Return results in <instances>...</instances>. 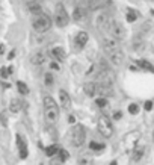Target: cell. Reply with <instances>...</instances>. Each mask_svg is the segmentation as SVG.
I'll use <instances>...</instances> for the list:
<instances>
[{"instance_id": "1", "label": "cell", "mask_w": 154, "mask_h": 165, "mask_svg": "<svg viewBox=\"0 0 154 165\" xmlns=\"http://www.w3.org/2000/svg\"><path fill=\"white\" fill-rule=\"evenodd\" d=\"M44 115H46V121L48 124H55L59 118V106L53 100L51 95L44 97Z\"/></svg>"}, {"instance_id": "2", "label": "cell", "mask_w": 154, "mask_h": 165, "mask_svg": "<svg viewBox=\"0 0 154 165\" xmlns=\"http://www.w3.org/2000/svg\"><path fill=\"white\" fill-rule=\"evenodd\" d=\"M113 80H115V74H113V71L110 70L104 62H101L100 70H98V74H97V82L101 83V85L112 86Z\"/></svg>"}, {"instance_id": "3", "label": "cell", "mask_w": 154, "mask_h": 165, "mask_svg": "<svg viewBox=\"0 0 154 165\" xmlns=\"http://www.w3.org/2000/svg\"><path fill=\"white\" fill-rule=\"evenodd\" d=\"M33 29H35L36 32H39V34H44V32H47L48 29L51 27V18L46 15V14H38V17H36L35 20H33Z\"/></svg>"}, {"instance_id": "4", "label": "cell", "mask_w": 154, "mask_h": 165, "mask_svg": "<svg viewBox=\"0 0 154 165\" xmlns=\"http://www.w3.org/2000/svg\"><path fill=\"white\" fill-rule=\"evenodd\" d=\"M97 129L98 132L104 136V138H110L112 133H113V126H112V121L106 117V115H101L98 118V123H97Z\"/></svg>"}, {"instance_id": "5", "label": "cell", "mask_w": 154, "mask_h": 165, "mask_svg": "<svg viewBox=\"0 0 154 165\" xmlns=\"http://www.w3.org/2000/svg\"><path fill=\"white\" fill-rule=\"evenodd\" d=\"M85 140H86L85 129H83L82 126H76V127L71 130V135H70V141H71V144L76 147V149H79V147H82L83 144H85Z\"/></svg>"}, {"instance_id": "6", "label": "cell", "mask_w": 154, "mask_h": 165, "mask_svg": "<svg viewBox=\"0 0 154 165\" xmlns=\"http://www.w3.org/2000/svg\"><path fill=\"white\" fill-rule=\"evenodd\" d=\"M55 21L59 27H65L68 21H70V15L65 9V6L62 3H58L56 5V12H55Z\"/></svg>"}, {"instance_id": "7", "label": "cell", "mask_w": 154, "mask_h": 165, "mask_svg": "<svg viewBox=\"0 0 154 165\" xmlns=\"http://www.w3.org/2000/svg\"><path fill=\"white\" fill-rule=\"evenodd\" d=\"M107 34L110 36H113L115 39H124L125 38V29H124V26L117 21V20H110V24H109V30H107Z\"/></svg>"}, {"instance_id": "8", "label": "cell", "mask_w": 154, "mask_h": 165, "mask_svg": "<svg viewBox=\"0 0 154 165\" xmlns=\"http://www.w3.org/2000/svg\"><path fill=\"white\" fill-rule=\"evenodd\" d=\"M110 20H112V18H110L107 14L101 12V14L97 17V21H95L97 27H98V30H100V32H103V34H107V30H109V24H110Z\"/></svg>"}, {"instance_id": "9", "label": "cell", "mask_w": 154, "mask_h": 165, "mask_svg": "<svg viewBox=\"0 0 154 165\" xmlns=\"http://www.w3.org/2000/svg\"><path fill=\"white\" fill-rule=\"evenodd\" d=\"M88 8H85L83 5H77L76 6V9H74V12H73V18L76 20V21H82L83 18L88 15Z\"/></svg>"}, {"instance_id": "10", "label": "cell", "mask_w": 154, "mask_h": 165, "mask_svg": "<svg viewBox=\"0 0 154 165\" xmlns=\"http://www.w3.org/2000/svg\"><path fill=\"white\" fill-rule=\"evenodd\" d=\"M24 5H26V8L29 9V11L32 12V14H41V3H39V0H24Z\"/></svg>"}, {"instance_id": "11", "label": "cell", "mask_w": 154, "mask_h": 165, "mask_svg": "<svg viewBox=\"0 0 154 165\" xmlns=\"http://www.w3.org/2000/svg\"><path fill=\"white\" fill-rule=\"evenodd\" d=\"M47 59H48V53H46V52H36L35 55H32L30 62L33 65H42Z\"/></svg>"}, {"instance_id": "12", "label": "cell", "mask_w": 154, "mask_h": 165, "mask_svg": "<svg viewBox=\"0 0 154 165\" xmlns=\"http://www.w3.org/2000/svg\"><path fill=\"white\" fill-rule=\"evenodd\" d=\"M59 102H60V106L64 108V109H70L71 108V97L64 89L59 91Z\"/></svg>"}, {"instance_id": "13", "label": "cell", "mask_w": 154, "mask_h": 165, "mask_svg": "<svg viewBox=\"0 0 154 165\" xmlns=\"http://www.w3.org/2000/svg\"><path fill=\"white\" fill-rule=\"evenodd\" d=\"M88 39H89V35H88V32H79V34H77V36H76V39H74V43H76V47H77V48H83L85 46H86Z\"/></svg>"}, {"instance_id": "14", "label": "cell", "mask_w": 154, "mask_h": 165, "mask_svg": "<svg viewBox=\"0 0 154 165\" xmlns=\"http://www.w3.org/2000/svg\"><path fill=\"white\" fill-rule=\"evenodd\" d=\"M17 145H18V150H20V158L21 159H26L27 158V145H26V141L20 135H17Z\"/></svg>"}, {"instance_id": "15", "label": "cell", "mask_w": 154, "mask_h": 165, "mask_svg": "<svg viewBox=\"0 0 154 165\" xmlns=\"http://www.w3.org/2000/svg\"><path fill=\"white\" fill-rule=\"evenodd\" d=\"M83 91L85 94L89 95V97H94L97 95V82H88L83 85Z\"/></svg>"}, {"instance_id": "16", "label": "cell", "mask_w": 154, "mask_h": 165, "mask_svg": "<svg viewBox=\"0 0 154 165\" xmlns=\"http://www.w3.org/2000/svg\"><path fill=\"white\" fill-rule=\"evenodd\" d=\"M51 55H53V58L56 61H65V58H67V53H65V50L62 47L51 48Z\"/></svg>"}, {"instance_id": "17", "label": "cell", "mask_w": 154, "mask_h": 165, "mask_svg": "<svg viewBox=\"0 0 154 165\" xmlns=\"http://www.w3.org/2000/svg\"><path fill=\"white\" fill-rule=\"evenodd\" d=\"M143 153H145V145H138V147H134V150H133V161H134V162L141 161V158L143 156Z\"/></svg>"}, {"instance_id": "18", "label": "cell", "mask_w": 154, "mask_h": 165, "mask_svg": "<svg viewBox=\"0 0 154 165\" xmlns=\"http://www.w3.org/2000/svg\"><path fill=\"white\" fill-rule=\"evenodd\" d=\"M20 109H21V102H20L18 99L11 100V103H9V111L14 112V114H17V112H20Z\"/></svg>"}, {"instance_id": "19", "label": "cell", "mask_w": 154, "mask_h": 165, "mask_svg": "<svg viewBox=\"0 0 154 165\" xmlns=\"http://www.w3.org/2000/svg\"><path fill=\"white\" fill-rule=\"evenodd\" d=\"M138 65L142 67L143 70H148V71H153L154 73V65L153 64H150L148 61H145V59H139V61H138Z\"/></svg>"}, {"instance_id": "20", "label": "cell", "mask_w": 154, "mask_h": 165, "mask_svg": "<svg viewBox=\"0 0 154 165\" xmlns=\"http://www.w3.org/2000/svg\"><path fill=\"white\" fill-rule=\"evenodd\" d=\"M17 88H18V91H20V94H29V88L26 86V83L24 82H17Z\"/></svg>"}, {"instance_id": "21", "label": "cell", "mask_w": 154, "mask_h": 165, "mask_svg": "<svg viewBox=\"0 0 154 165\" xmlns=\"http://www.w3.org/2000/svg\"><path fill=\"white\" fill-rule=\"evenodd\" d=\"M58 158H59V162H65L68 158H70V154H68V152L67 150H58Z\"/></svg>"}, {"instance_id": "22", "label": "cell", "mask_w": 154, "mask_h": 165, "mask_svg": "<svg viewBox=\"0 0 154 165\" xmlns=\"http://www.w3.org/2000/svg\"><path fill=\"white\" fill-rule=\"evenodd\" d=\"M58 150H59V147L56 144H53V145H50V147L46 149V153H47V156H55V154L58 153Z\"/></svg>"}, {"instance_id": "23", "label": "cell", "mask_w": 154, "mask_h": 165, "mask_svg": "<svg viewBox=\"0 0 154 165\" xmlns=\"http://www.w3.org/2000/svg\"><path fill=\"white\" fill-rule=\"evenodd\" d=\"M89 149H91V150H103V149H104V144L92 141L91 144H89Z\"/></svg>"}, {"instance_id": "24", "label": "cell", "mask_w": 154, "mask_h": 165, "mask_svg": "<svg viewBox=\"0 0 154 165\" xmlns=\"http://www.w3.org/2000/svg\"><path fill=\"white\" fill-rule=\"evenodd\" d=\"M129 112H130L131 115H136V114L139 112V106H138L136 103H131L130 106H129Z\"/></svg>"}, {"instance_id": "25", "label": "cell", "mask_w": 154, "mask_h": 165, "mask_svg": "<svg viewBox=\"0 0 154 165\" xmlns=\"http://www.w3.org/2000/svg\"><path fill=\"white\" fill-rule=\"evenodd\" d=\"M44 80H46V85H48V86L53 85V76H51V73H47V74H46Z\"/></svg>"}, {"instance_id": "26", "label": "cell", "mask_w": 154, "mask_h": 165, "mask_svg": "<svg viewBox=\"0 0 154 165\" xmlns=\"http://www.w3.org/2000/svg\"><path fill=\"white\" fill-rule=\"evenodd\" d=\"M136 17H138V15H136V12L130 11L129 14H127V21H129V23H131V21H134V20H136Z\"/></svg>"}, {"instance_id": "27", "label": "cell", "mask_w": 154, "mask_h": 165, "mask_svg": "<svg viewBox=\"0 0 154 165\" xmlns=\"http://www.w3.org/2000/svg\"><path fill=\"white\" fill-rule=\"evenodd\" d=\"M97 105L100 108H103V106H106L107 105V100H106V97H101V99H97Z\"/></svg>"}, {"instance_id": "28", "label": "cell", "mask_w": 154, "mask_h": 165, "mask_svg": "<svg viewBox=\"0 0 154 165\" xmlns=\"http://www.w3.org/2000/svg\"><path fill=\"white\" fill-rule=\"evenodd\" d=\"M0 76H2L3 79H6V77L9 76V71H8L6 67H2V70H0Z\"/></svg>"}, {"instance_id": "29", "label": "cell", "mask_w": 154, "mask_h": 165, "mask_svg": "<svg viewBox=\"0 0 154 165\" xmlns=\"http://www.w3.org/2000/svg\"><path fill=\"white\" fill-rule=\"evenodd\" d=\"M151 108H153V102H145V109L147 111H151Z\"/></svg>"}, {"instance_id": "30", "label": "cell", "mask_w": 154, "mask_h": 165, "mask_svg": "<svg viewBox=\"0 0 154 165\" xmlns=\"http://www.w3.org/2000/svg\"><path fill=\"white\" fill-rule=\"evenodd\" d=\"M68 121H70V123H76V118L73 117V115H70V117H68Z\"/></svg>"}, {"instance_id": "31", "label": "cell", "mask_w": 154, "mask_h": 165, "mask_svg": "<svg viewBox=\"0 0 154 165\" xmlns=\"http://www.w3.org/2000/svg\"><path fill=\"white\" fill-rule=\"evenodd\" d=\"M51 68H53V70H58L59 65H58V64H51Z\"/></svg>"}, {"instance_id": "32", "label": "cell", "mask_w": 154, "mask_h": 165, "mask_svg": "<svg viewBox=\"0 0 154 165\" xmlns=\"http://www.w3.org/2000/svg\"><path fill=\"white\" fill-rule=\"evenodd\" d=\"M115 118H117V120H118V118H121V112H117V114H115Z\"/></svg>"}, {"instance_id": "33", "label": "cell", "mask_w": 154, "mask_h": 165, "mask_svg": "<svg viewBox=\"0 0 154 165\" xmlns=\"http://www.w3.org/2000/svg\"><path fill=\"white\" fill-rule=\"evenodd\" d=\"M3 53V46H0V55Z\"/></svg>"}, {"instance_id": "34", "label": "cell", "mask_w": 154, "mask_h": 165, "mask_svg": "<svg viewBox=\"0 0 154 165\" xmlns=\"http://www.w3.org/2000/svg\"><path fill=\"white\" fill-rule=\"evenodd\" d=\"M153 141H154V129H153Z\"/></svg>"}]
</instances>
